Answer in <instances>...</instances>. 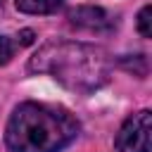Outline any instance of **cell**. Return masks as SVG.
Segmentation results:
<instances>
[{
	"label": "cell",
	"instance_id": "obj_1",
	"mask_svg": "<svg viewBox=\"0 0 152 152\" xmlns=\"http://www.w3.org/2000/svg\"><path fill=\"white\" fill-rule=\"evenodd\" d=\"M33 74H50L64 88L74 93H93L109 81V55L90 43L78 40H50L28 62Z\"/></svg>",
	"mask_w": 152,
	"mask_h": 152
},
{
	"label": "cell",
	"instance_id": "obj_2",
	"mask_svg": "<svg viewBox=\"0 0 152 152\" xmlns=\"http://www.w3.org/2000/svg\"><path fill=\"white\" fill-rule=\"evenodd\" d=\"M78 133L81 124L69 109L45 102H21L5 126V145L10 152H62Z\"/></svg>",
	"mask_w": 152,
	"mask_h": 152
},
{
	"label": "cell",
	"instance_id": "obj_3",
	"mask_svg": "<svg viewBox=\"0 0 152 152\" xmlns=\"http://www.w3.org/2000/svg\"><path fill=\"white\" fill-rule=\"evenodd\" d=\"M150 131H152V119L150 109H140L131 114L119 133H116V152H150Z\"/></svg>",
	"mask_w": 152,
	"mask_h": 152
},
{
	"label": "cell",
	"instance_id": "obj_4",
	"mask_svg": "<svg viewBox=\"0 0 152 152\" xmlns=\"http://www.w3.org/2000/svg\"><path fill=\"white\" fill-rule=\"evenodd\" d=\"M69 24L76 26V28H83V31H90V33H109L116 21L109 12H104L102 7H95V5H81V7H74L69 14H66Z\"/></svg>",
	"mask_w": 152,
	"mask_h": 152
},
{
	"label": "cell",
	"instance_id": "obj_5",
	"mask_svg": "<svg viewBox=\"0 0 152 152\" xmlns=\"http://www.w3.org/2000/svg\"><path fill=\"white\" fill-rule=\"evenodd\" d=\"M64 0H14L17 10L24 14H52L62 7Z\"/></svg>",
	"mask_w": 152,
	"mask_h": 152
},
{
	"label": "cell",
	"instance_id": "obj_6",
	"mask_svg": "<svg viewBox=\"0 0 152 152\" xmlns=\"http://www.w3.org/2000/svg\"><path fill=\"white\" fill-rule=\"evenodd\" d=\"M17 48H19L17 38H10V36H0V66H2V64H7V62L14 57Z\"/></svg>",
	"mask_w": 152,
	"mask_h": 152
},
{
	"label": "cell",
	"instance_id": "obj_7",
	"mask_svg": "<svg viewBox=\"0 0 152 152\" xmlns=\"http://www.w3.org/2000/svg\"><path fill=\"white\" fill-rule=\"evenodd\" d=\"M150 14H152V7L150 5H145L142 10H140V14H138V31H140V36L142 38H150L152 36V28H150Z\"/></svg>",
	"mask_w": 152,
	"mask_h": 152
},
{
	"label": "cell",
	"instance_id": "obj_8",
	"mask_svg": "<svg viewBox=\"0 0 152 152\" xmlns=\"http://www.w3.org/2000/svg\"><path fill=\"white\" fill-rule=\"evenodd\" d=\"M0 2H2V0H0Z\"/></svg>",
	"mask_w": 152,
	"mask_h": 152
}]
</instances>
